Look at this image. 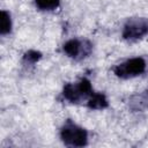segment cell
Here are the masks:
<instances>
[{
	"label": "cell",
	"instance_id": "52a82bcc",
	"mask_svg": "<svg viewBox=\"0 0 148 148\" xmlns=\"http://www.w3.org/2000/svg\"><path fill=\"white\" fill-rule=\"evenodd\" d=\"M131 108L133 110H143L148 108V88L140 95L134 96L131 101Z\"/></svg>",
	"mask_w": 148,
	"mask_h": 148
},
{
	"label": "cell",
	"instance_id": "6da1fadb",
	"mask_svg": "<svg viewBox=\"0 0 148 148\" xmlns=\"http://www.w3.org/2000/svg\"><path fill=\"white\" fill-rule=\"evenodd\" d=\"M61 141L68 147H83L88 142L87 131L73 123L71 119H67L60 130Z\"/></svg>",
	"mask_w": 148,
	"mask_h": 148
},
{
	"label": "cell",
	"instance_id": "ba28073f",
	"mask_svg": "<svg viewBox=\"0 0 148 148\" xmlns=\"http://www.w3.org/2000/svg\"><path fill=\"white\" fill-rule=\"evenodd\" d=\"M12 30V20L10 14L6 10H1V18H0V34L2 36L9 34Z\"/></svg>",
	"mask_w": 148,
	"mask_h": 148
},
{
	"label": "cell",
	"instance_id": "8992f818",
	"mask_svg": "<svg viewBox=\"0 0 148 148\" xmlns=\"http://www.w3.org/2000/svg\"><path fill=\"white\" fill-rule=\"evenodd\" d=\"M87 105L88 108L92 109V110H102V109H105L108 108L109 105V102L105 97L104 94L102 92H92L91 96L88 98V102H87Z\"/></svg>",
	"mask_w": 148,
	"mask_h": 148
},
{
	"label": "cell",
	"instance_id": "3957f363",
	"mask_svg": "<svg viewBox=\"0 0 148 148\" xmlns=\"http://www.w3.org/2000/svg\"><path fill=\"white\" fill-rule=\"evenodd\" d=\"M147 64L143 58L135 57L127 59L113 68V73L120 79H132L141 75L146 71Z\"/></svg>",
	"mask_w": 148,
	"mask_h": 148
},
{
	"label": "cell",
	"instance_id": "30bf717a",
	"mask_svg": "<svg viewBox=\"0 0 148 148\" xmlns=\"http://www.w3.org/2000/svg\"><path fill=\"white\" fill-rule=\"evenodd\" d=\"M42 58V53L35 50H29L28 52L24 53L23 56V61L27 64H35Z\"/></svg>",
	"mask_w": 148,
	"mask_h": 148
},
{
	"label": "cell",
	"instance_id": "277c9868",
	"mask_svg": "<svg viewBox=\"0 0 148 148\" xmlns=\"http://www.w3.org/2000/svg\"><path fill=\"white\" fill-rule=\"evenodd\" d=\"M62 49H64V52L69 58H73L75 60H82L91 53L92 44L87 39L73 38L67 40L64 44Z\"/></svg>",
	"mask_w": 148,
	"mask_h": 148
},
{
	"label": "cell",
	"instance_id": "9c48e42d",
	"mask_svg": "<svg viewBox=\"0 0 148 148\" xmlns=\"http://www.w3.org/2000/svg\"><path fill=\"white\" fill-rule=\"evenodd\" d=\"M35 3L40 10H53L59 7L60 0H35Z\"/></svg>",
	"mask_w": 148,
	"mask_h": 148
},
{
	"label": "cell",
	"instance_id": "5b68a950",
	"mask_svg": "<svg viewBox=\"0 0 148 148\" xmlns=\"http://www.w3.org/2000/svg\"><path fill=\"white\" fill-rule=\"evenodd\" d=\"M148 34V21L145 18H131L123 29V38L127 40H136Z\"/></svg>",
	"mask_w": 148,
	"mask_h": 148
},
{
	"label": "cell",
	"instance_id": "7a4b0ae2",
	"mask_svg": "<svg viewBox=\"0 0 148 148\" xmlns=\"http://www.w3.org/2000/svg\"><path fill=\"white\" fill-rule=\"evenodd\" d=\"M94 92L91 83L88 79L83 77L76 83H66L62 89V96L71 103H79L88 99Z\"/></svg>",
	"mask_w": 148,
	"mask_h": 148
}]
</instances>
